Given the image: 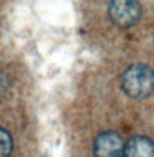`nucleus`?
I'll use <instances>...</instances> for the list:
<instances>
[{
    "label": "nucleus",
    "instance_id": "3",
    "mask_svg": "<svg viewBox=\"0 0 154 157\" xmlns=\"http://www.w3.org/2000/svg\"><path fill=\"white\" fill-rule=\"evenodd\" d=\"M124 143L116 132L101 133L94 141L95 157H123Z\"/></svg>",
    "mask_w": 154,
    "mask_h": 157
},
{
    "label": "nucleus",
    "instance_id": "2",
    "mask_svg": "<svg viewBox=\"0 0 154 157\" xmlns=\"http://www.w3.org/2000/svg\"><path fill=\"white\" fill-rule=\"evenodd\" d=\"M110 16L117 25L129 28L141 17V6L136 1H112Z\"/></svg>",
    "mask_w": 154,
    "mask_h": 157
},
{
    "label": "nucleus",
    "instance_id": "5",
    "mask_svg": "<svg viewBox=\"0 0 154 157\" xmlns=\"http://www.w3.org/2000/svg\"><path fill=\"white\" fill-rule=\"evenodd\" d=\"M12 151V138L7 131L0 128V157H9Z\"/></svg>",
    "mask_w": 154,
    "mask_h": 157
},
{
    "label": "nucleus",
    "instance_id": "4",
    "mask_svg": "<svg viewBox=\"0 0 154 157\" xmlns=\"http://www.w3.org/2000/svg\"><path fill=\"white\" fill-rule=\"evenodd\" d=\"M123 157H154V141L147 137H134L124 144Z\"/></svg>",
    "mask_w": 154,
    "mask_h": 157
},
{
    "label": "nucleus",
    "instance_id": "1",
    "mask_svg": "<svg viewBox=\"0 0 154 157\" xmlns=\"http://www.w3.org/2000/svg\"><path fill=\"white\" fill-rule=\"evenodd\" d=\"M120 86L131 98H146L154 90L153 70L145 64H135L123 73Z\"/></svg>",
    "mask_w": 154,
    "mask_h": 157
}]
</instances>
